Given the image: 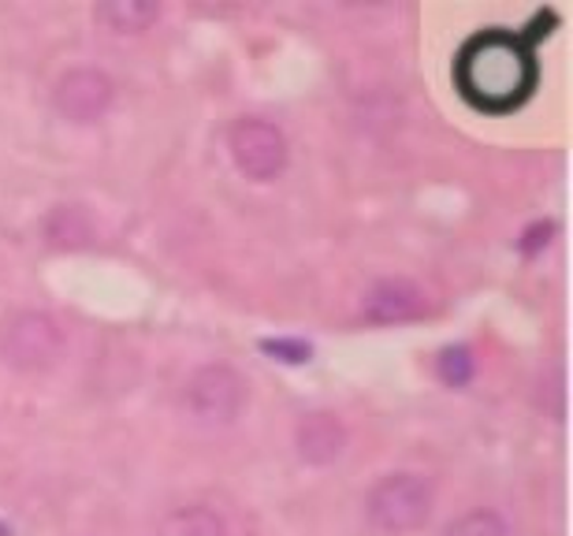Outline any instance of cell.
Listing matches in <instances>:
<instances>
[{
	"instance_id": "3957f363",
	"label": "cell",
	"mask_w": 573,
	"mask_h": 536,
	"mask_svg": "<svg viewBox=\"0 0 573 536\" xmlns=\"http://www.w3.org/2000/svg\"><path fill=\"white\" fill-rule=\"evenodd\" d=\"M366 514L380 533L421 529L432 514V485L417 474H391L369 492Z\"/></svg>"
},
{
	"instance_id": "52a82bcc",
	"label": "cell",
	"mask_w": 573,
	"mask_h": 536,
	"mask_svg": "<svg viewBox=\"0 0 573 536\" xmlns=\"http://www.w3.org/2000/svg\"><path fill=\"white\" fill-rule=\"evenodd\" d=\"M429 310V298L425 290L414 284V279H398V276H387V279H377L366 295H361V317L369 324H406V321H417Z\"/></svg>"
},
{
	"instance_id": "7c38bea8",
	"label": "cell",
	"mask_w": 573,
	"mask_h": 536,
	"mask_svg": "<svg viewBox=\"0 0 573 536\" xmlns=\"http://www.w3.org/2000/svg\"><path fill=\"white\" fill-rule=\"evenodd\" d=\"M443 536H511V529L496 511H469L458 522H451Z\"/></svg>"
},
{
	"instance_id": "8992f818",
	"label": "cell",
	"mask_w": 573,
	"mask_h": 536,
	"mask_svg": "<svg viewBox=\"0 0 573 536\" xmlns=\"http://www.w3.org/2000/svg\"><path fill=\"white\" fill-rule=\"evenodd\" d=\"M116 86L105 71L97 68H75L60 79L57 90H52V105L63 120L71 123H94L112 108Z\"/></svg>"
},
{
	"instance_id": "7a4b0ae2",
	"label": "cell",
	"mask_w": 573,
	"mask_h": 536,
	"mask_svg": "<svg viewBox=\"0 0 573 536\" xmlns=\"http://www.w3.org/2000/svg\"><path fill=\"white\" fill-rule=\"evenodd\" d=\"M63 354V329L57 317L41 310H20L0 329V358L20 372H41L57 366Z\"/></svg>"
},
{
	"instance_id": "8fae6325",
	"label": "cell",
	"mask_w": 573,
	"mask_h": 536,
	"mask_svg": "<svg viewBox=\"0 0 573 536\" xmlns=\"http://www.w3.org/2000/svg\"><path fill=\"white\" fill-rule=\"evenodd\" d=\"M157 536H227V529L208 507H179L160 517Z\"/></svg>"
},
{
	"instance_id": "ba28073f",
	"label": "cell",
	"mask_w": 573,
	"mask_h": 536,
	"mask_svg": "<svg viewBox=\"0 0 573 536\" xmlns=\"http://www.w3.org/2000/svg\"><path fill=\"white\" fill-rule=\"evenodd\" d=\"M295 451L306 466H332L347 451V429H343L339 417L327 410L306 414L295 429Z\"/></svg>"
},
{
	"instance_id": "6da1fadb",
	"label": "cell",
	"mask_w": 573,
	"mask_h": 536,
	"mask_svg": "<svg viewBox=\"0 0 573 536\" xmlns=\"http://www.w3.org/2000/svg\"><path fill=\"white\" fill-rule=\"evenodd\" d=\"M454 79L469 105L485 112H511L533 94L536 60L517 34L485 31L458 52Z\"/></svg>"
},
{
	"instance_id": "4fadbf2b",
	"label": "cell",
	"mask_w": 573,
	"mask_h": 536,
	"mask_svg": "<svg viewBox=\"0 0 573 536\" xmlns=\"http://www.w3.org/2000/svg\"><path fill=\"white\" fill-rule=\"evenodd\" d=\"M435 372H440V380L447 388H462L473 380V354L469 347H447L440 354V361H435Z\"/></svg>"
},
{
	"instance_id": "5b68a950",
	"label": "cell",
	"mask_w": 573,
	"mask_h": 536,
	"mask_svg": "<svg viewBox=\"0 0 573 536\" xmlns=\"http://www.w3.org/2000/svg\"><path fill=\"white\" fill-rule=\"evenodd\" d=\"M227 142H231L235 168L253 183H268L287 168V139L268 120H239Z\"/></svg>"
},
{
	"instance_id": "30bf717a",
	"label": "cell",
	"mask_w": 573,
	"mask_h": 536,
	"mask_svg": "<svg viewBox=\"0 0 573 536\" xmlns=\"http://www.w3.org/2000/svg\"><path fill=\"white\" fill-rule=\"evenodd\" d=\"M45 235H49L52 247L75 250L94 239V221H89L82 205H57L49 213V221H45Z\"/></svg>"
},
{
	"instance_id": "277c9868",
	"label": "cell",
	"mask_w": 573,
	"mask_h": 536,
	"mask_svg": "<svg viewBox=\"0 0 573 536\" xmlns=\"http://www.w3.org/2000/svg\"><path fill=\"white\" fill-rule=\"evenodd\" d=\"M246 403V380L239 369L224 361H208L194 369L183 384V410L202 425H227L235 421Z\"/></svg>"
},
{
	"instance_id": "9c48e42d",
	"label": "cell",
	"mask_w": 573,
	"mask_h": 536,
	"mask_svg": "<svg viewBox=\"0 0 573 536\" xmlns=\"http://www.w3.org/2000/svg\"><path fill=\"white\" fill-rule=\"evenodd\" d=\"M94 20L116 34H142L160 20V4H150V0H112V4L94 8Z\"/></svg>"
},
{
	"instance_id": "5bb4252c",
	"label": "cell",
	"mask_w": 573,
	"mask_h": 536,
	"mask_svg": "<svg viewBox=\"0 0 573 536\" xmlns=\"http://www.w3.org/2000/svg\"><path fill=\"white\" fill-rule=\"evenodd\" d=\"M261 347H265V354H272V358L290 361V366H302V361H309V347L306 343H295V340H265Z\"/></svg>"
}]
</instances>
